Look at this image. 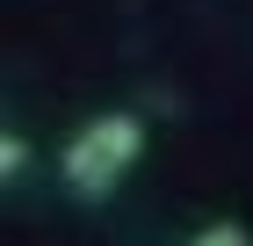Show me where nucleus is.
<instances>
[{"label": "nucleus", "mask_w": 253, "mask_h": 246, "mask_svg": "<svg viewBox=\"0 0 253 246\" xmlns=\"http://www.w3.org/2000/svg\"><path fill=\"white\" fill-rule=\"evenodd\" d=\"M137 159H145V116L101 109V116H87V123L58 145V181L80 203H101V196H116L123 181H130Z\"/></svg>", "instance_id": "1"}, {"label": "nucleus", "mask_w": 253, "mask_h": 246, "mask_svg": "<svg viewBox=\"0 0 253 246\" xmlns=\"http://www.w3.org/2000/svg\"><path fill=\"white\" fill-rule=\"evenodd\" d=\"M0 174H7V181H22V174H29V145H22L15 131L0 138Z\"/></svg>", "instance_id": "2"}, {"label": "nucleus", "mask_w": 253, "mask_h": 246, "mask_svg": "<svg viewBox=\"0 0 253 246\" xmlns=\"http://www.w3.org/2000/svg\"><path fill=\"white\" fill-rule=\"evenodd\" d=\"M188 246H253V239H246V225H203Z\"/></svg>", "instance_id": "3"}]
</instances>
